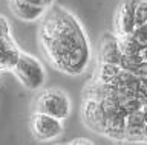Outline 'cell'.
Here are the masks:
<instances>
[{"mask_svg":"<svg viewBox=\"0 0 147 145\" xmlns=\"http://www.w3.org/2000/svg\"><path fill=\"white\" fill-rule=\"evenodd\" d=\"M38 21V47L49 66L69 76L84 74L92 63V46L78 17L52 5Z\"/></svg>","mask_w":147,"mask_h":145,"instance_id":"obj_1","label":"cell"},{"mask_svg":"<svg viewBox=\"0 0 147 145\" xmlns=\"http://www.w3.org/2000/svg\"><path fill=\"white\" fill-rule=\"evenodd\" d=\"M9 72H12V75L17 78L18 83L31 92H37V90L43 89L46 80H48L45 64L37 57L25 51L20 52L17 61L14 63Z\"/></svg>","mask_w":147,"mask_h":145,"instance_id":"obj_2","label":"cell"},{"mask_svg":"<svg viewBox=\"0 0 147 145\" xmlns=\"http://www.w3.org/2000/svg\"><path fill=\"white\" fill-rule=\"evenodd\" d=\"M32 112L46 113V115L64 121L72 112V101L63 89L43 87L37 90V95L32 101Z\"/></svg>","mask_w":147,"mask_h":145,"instance_id":"obj_3","label":"cell"},{"mask_svg":"<svg viewBox=\"0 0 147 145\" xmlns=\"http://www.w3.org/2000/svg\"><path fill=\"white\" fill-rule=\"evenodd\" d=\"M29 128L34 139L38 142H52L64 133V125L61 119L40 112L31 113Z\"/></svg>","mask_w":147,"mask_h":145,"instance_id":"obj_4","label":"cell"},{"mask_svg":"<svg viewBox=\"0 0 147 145\" xmlns=\"http://www.w3.org/2000/svg\"><path fill=\"white\" fill-rule=\"evenodd\" d=\"M22 49L12 37L11 25L3 14H0V72L11 70Z\"/></svg>","mask_w":147,"mask_h":145,"instance_id":"obj_5","label":"cell"},{"mask_svg":"<svg viewBox=\"0 0 147 145\" xmlns=\"http://www.w3.org/2000/svg\"><path fill=\"white\" fill-rule=\"evenodd\" d=\"M81 119L84 125L94 133L104 136L106 130V113L101 107V102L94 98H83L81 104Z\"/></svg>","mask_w":147,"mask_h":145,"instance_id":"obj_6","label":"cell"},{"mask_svg":"<svg viewBox=\"0 0 147 145\" xmlns=\"http://www.w3.org/2000/svg\"><path fill=\"white\" fill-rule=\"evenodd\" d=\"M140 0H123L113 17V34L117 37L129 35L135 29V9Z\"/></svg>","mask_w":147,"mask_h":145,"instance_id":"obj_7","label":"cell"},{"mask_svg":"<svg viewBox=\"0 0 147 145\" xmlns=\"http://www.w3.org/2000/svg\"><path fill=\"white\" fill-rule=\"evenodd\" d=\"M8 6L16 19L22 21H28V23L38 21L45 15V12L48 11L46 8L34 5L28 0H8Z\"/></svg>","mask_w":147,"mask_h":145,"instance_id":"obj_8","label":"cell"},{"mask_svg":"<svg viewBox=\"0 0 147 145\" xmlns=\"http://www.w3.org/2000/svg\"><path fill=\"white\" fill-rule=\"evenodd\" d=\"M144 125H146V115L142 108L127 113L124 140L126 142H144Z\"/></svg>","mask_w":147,"mask_h":145,"instance_id":"obj_9","label":"cell"},{"mask_svg":"<svg viewBox=\"0 0 147 145\" xmlns=\"http://www.w3.org/2000/svg\"><path fill=\"white\" fill-rule=\"evenodd\" d=\"M121 58V51L118 46V37L115 34L106 32L100 40L98 46V63L118 64Z\"/></svg>","mask_w":147,"mask_h":145,"instance_id":"obj_10","label":"cell"},{"mask_svg":"<svg viewBox=\"0 0 147 145\" xmlns=\"http://www.w3.org/2000/svg\"><path fill=\"white\" fill-rule=\"evenodd\" d=\"M121 72V67L118 64H110V63H98L94 78L95 81H98L101 84H112L115 78L118 76V74Z\"/></svg>","mask_w":147,"mask_h":145,"instance_id":"obj_11","label":"cell"},{"mask_svg":"<svg viewBox=\"0 0 147 145\" xmlns=\"http://www.w3.org/2000/svg\"><path fill=\"white\" fill-rule=\"evenodd\" d=\"M118 46L121 51V55H141V47L130 37V34L118 37Z\"/></svg>","mask_w":147,"mask_h":145,"instance_id":"obj_12","label":"cell"},{"mask_svg":"<svg viewBox=\"0 0 147 145\" xmlns=\"http://www.w3.org/2000/svg\"><path fill=\"white\" fill-rule=\"evenodd\" d=\"M130 37L136 41V44L141 49L147 46V23L135 26V29L130 32Z\"/></svg>","mask_w":147,"mask_h":145,"instance_id":"obj_13","label":"cell"},{"mask_svg":"<svg viewBox=\"0 0 147 145\" xmlns=\"http://www.w3.org/2000/svg\"><path fill=\"white\" fill-rule=\"evenodd\" d=\"M135 23L144 25L147 23V0H140L135 9Z\"/></svg>","mask_w":147,"mask_h":145,"instance_id":"obj_14","label":"cell"},{"mask_svg":"<svg viewBox=\"0 0 147 145\" xmlns=\"http://www.w3.org/2000/svg\"><path fill=\"white\" fill-rule=\"evenodd\" d=\"M133 74H135L140 80H147V61L142 60L140 64L136 66V69L133 70Z\"/></svg>","mask_w":147,"mask_h":145,"instance_id":"obj_15","label":"cell"},{"mask_svg":"<svg viewBox=\"0 0 147 145\" xmlns=\"http://www.w3.org/2000/svg\"><path fill=\"white\" fill-rule=\"evenodd\" d=\"M28 2L34 3V5H38V6H43L46 9H49L52 5H55V2L57 0H28Z\"/></svg>","mask_w":147,"mask_h":145,"instance_id":"obj_16","label":"cell"},{"mask_svg":"<svg viewBox=\"0 0 147 145\" xmlns=\"http://www.w3.org/2000/svg\"><path fill=\"white\" fill-rule=\"evenodd\" d=\"M67 144H69V145H80V144L92 145V144H94V142H92L90 139H87V138H77V139H72V140H69Z\"/></svg>","mask_w":147,"mask_h":145,"instance_id":"obj_17","label":"cell"},{"mask_svg":"<svg viewBox=\"0 0 147 145\" xmlns=\"http://www.w3.org/2000/svg\"><path fill=\"white\" fill-rule=\"evenodd\" d=\"M141 57H142V60H144V61H147V46L141 49Z\"/></svg>","mask_w":147,"mask_h":145,"instance_id":"obj_18","label":"cell"},{"mask_svg":"<svg viewBox=\"0 0 147 145\" xmlns=\"http://www.w3.org/2000/svg\"><path fill=\"white\" fill-rule=\"evenodd\" d=\"M144 142H147V115H146V125H144Z\"/></svg>","mask_w":147,"mask_h":145,"instance_id":"obj_19","label":"cell"},{"mask_svg":"<svg viewBox=\"0 0 147 145\" xmlns=\"http://www.w3.org/2000/svg\"><path fill=\"white\" fill-rule=\"evenodd\" d=\"M142 110H144V113H146V115H147V99H146V101H144V106H142Z\"/></svg>","mask_w":147,"mask_h":145,"instance_id":"obj_20","label":"cell"}]
</instances>
